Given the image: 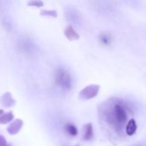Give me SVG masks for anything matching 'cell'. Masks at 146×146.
Returning <instances> with one entry per match:
<instances>
[{
    "label": "cell",
    "mask_w": 146,
    "mask_h": 146,
    "mask_svg": "<svg viewBox=\"0 0 146 146\" xmlns=\"http://www.w3.org/2000/svg\"><path fill=\"white\" fill-rule=\"evenodd\" d=\"M99 40L101 44H102L103 45L108 46L111 43V41H112V37H111V36L110 35V34H108L106 33V34H101V35L100 36Z\"/></svg>",
    "instance_id": "8fae6325"
},
{
    "label": "cell",
    "mask_w": 146,
    "mask_h": 146,
    "mask_svg": "<svg viewBox=\"0 0 146 146\" xmlns=\"http://www.w3.org/2000/svg\"><path fill=\"white\" fill-rule=\"evenodd\" d=\"M64 36L69 41H76L80 38L79 34L74 30L71 25H68L64 29Z\"/></svg>",
    "instance_id": "5b68a950"
},
{
    "label": "cell",
    "mask_w": 146,
    "mask_h": 146,
    "mask_svg": "<svg viewBox=\"0 0 146 146\" xmlns=\"http://www.w3.org/2000/svg\"><path fill=\"white\" fill-rule=\"evenodd\" d=\"M56 84L61 88L68 90L71 88V76L67 70L64 68H59L55 73Z\"/></svg>",
    "instance_id": "7a4b0ae2"
},
{
    "label": "cell",
    "mask_w": 146,
    "mask_h": 146,
    "mask_svg": "<svg viewBox=\"0 0 146 146\" xmlns=\"http://www.w3.org/2000/svg\"><path fill=\"white\" fill-rule=\"evenodd\" d=\"M14 114L11 111L0 115V124H7L14 119Z\"/></svg>",
    "instance_id": "30bf717a"
},
{
    "label": "cell",
    "mask_w": 146,
    "mask_h": 146,
    "mask_svg": "<svg viewBox=\"0 0 146 146\" xmlns=\"http://www.w3.org/2000/svg\"><path fill=\"white\" fill-rule=\"evenodd\" d=\"M28 4L29 7H41L44 6V2L40 0H32L29 1L28 2Z\"/></svg>",
    "instance_id": "4fadbf2b"
},
{
    "label": "cell",
    "mask_w": 146,
    "mask_h": 146,
    "mask_svg": "<svg viewBox=\"0 0 146 146\" xmlns=\"http://www.w3.org/2000/svg\"><path fill=\"white\" fill-rule=\"evenodd\" d=\"M137 131V124L136 121L134 118H131L128 121L127 125L125 126V132L126 134L129 136H132Z\"/></svg>",
    "instance_id": "ba28073f"
},
{
    "label": "cell",
    "mask_w": 146,
    "mask_h": 146,
    "mask_svg": "<svg viewBox=\"0 0 146 146\" xmlns=\"http://www.w3.org/2000/svg\"><path fill=\"white\" fill-rule=\"evenodd\" d=\"M75 146H79L78 145H75Z\"/></svg>",
    "instance_id": "2e32d148"
},
{
    "label": "cell",
    "mask_w": 146,
    "mask_h": 146,
    "mask_svg": "<svg viewBox=\"0 0 146 146\" xmlns=\"http://www.w3.org/2000/svg\"><path fill=\"white\" fill-rule=\"evenodd\" d=\"M2 114H4V110L0 109V115H1Z\"/></svg>",
    "instance_id": "9a60e30c"
},
{
    "label": "cell",
    "mask_w": 146,
    "mask_h": 146,
    "mask_svg": "<svg viewBox=\"0 0 146 146\" xmlns=\"http://www.w3.org/2000/svg\"><path fill=\"white\" fill-rule=\"evenodd\" d=\"M1 103L2 106H4V107L9 108V107H11L14 105H15L16 101L13 98L11 93L7 92L1 96Z\"/></svg>",
    "instance_id": "52a82bcc"
},
{
    "label": "cell",
    "mask_w": 146,
    "mask_h": 146,
    "mask_svg": "<svg viewBox=\"0 0 146 146\" xmlns=\"http://www.w3.org/2000/svg\"><path fill=\"white\" fill-rule=\"evenodd\" d=\"M113 123L124 125L128 118V112L121 104H115L113 108Z\"/></svg>",
    "instance_id": "6da1fadb"
},
{
    "label": "cell",
    "mask_w": 146,
    "mask_h": 146,
    "mask_svg": "<svg viewBox=\"0 0 146 146\" xmlns=\"http://www.w3.org/2000/svg\"><path fill=\"white\" fill-rule=\"evenodd\" d=\"M40 15L52 17L54 18H56L58 17V14L56 10H41L40 12Z\"/></svg>",
    "instance_id": "7c38bea8"
},
{
    "label": "cell",
    "mask_w": 146,
    "mask_h": 146,
    "mask_svg": "<svg viewBox=\"0 0 146 146\" xmlns=\"http://www.w3.org/2000/svg\"><path fill=\"white\" fill-rule=\"evenodd\" d=\"M23 121L21 119H16L14 122L11 123L7 128V132L10 134V135H16L20 131H21V128L23 126Z\"/></svg>",
    "instance_id": "277c9868"
},
{
    "label": "cell",
    "mask_w": 146,
    "mask_h": 146,
    "mask_svg": "<svg viewBox=\"0 0 146 146\" xmlns=\"http://www.w3.org/2000/svg\"><path fill=\"white\" fill-rule=\"evenodd\" d=\"M64 131L72 136H76L78 133V128L71 123H68L66 124L65 126H64Z\"/></svg>",
    "instance_id": "9c48e42d"
},
{
    "label": "cell",
    "mask_w": 146,
    "mask_h": 146,
    "mask_svg": "<svg viewBox=\"0 0 146 146\" xmlns=\"http://www.w3.org/2000/svg\"><path fill=\"white\" fill-rule=\"evenodd\" d=\"M0 146H11V145H8L5 138H4L3 135H0Z\"/></svg>",
    "instance_id": "5bb4252c"
},
{
    "label": "cell",
    "mask_w": 146,
    "mask_h": 146,
    "mask_svg": "<svg viewBox=\"0 0 146 146\" xmlns=\"http://www.w3.org/2000/svg\"><path fill=\"white\" fill-rule=\"evenodd\" d=\"M94 128L91 123H88L83 126V137L85 141H91L94 138Z\"/></svg>",
    "instance_id": "8992f818"
},
{
    "label": "cell",
    "mask_w": 146,
    "mask_h": 146,
    "mask_svg": "<svg viewBox=\"0 0 146 146\" xmlns=\"http://www.w3.org/2000/svg\"><path fill=\"white\" fill-rule=\"evenodd\" d=\"M101 86L97 84H91L83 88L79 93V97L83 100H89L98 95Z\"/></svg>",
    "instance_id": "3957f363"
}]
</instances>
